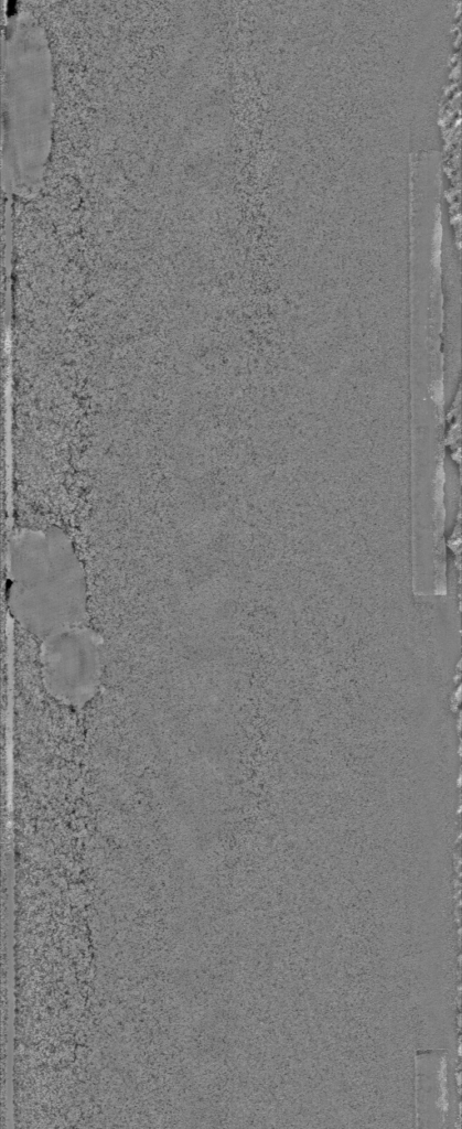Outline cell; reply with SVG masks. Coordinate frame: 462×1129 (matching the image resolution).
<instances>
[{"mask_svg": "<svg viewBox=\"0 0 462 1129\" xmlns=\"http://www.w3.org/2000/svg\"><path fill=\"white\" fill-rule=\"evenodd\" d=\"M9 580L10 612L34 636L88 624L84 568L60 527L22 528L12 536Z\"/></svg>", "mask_w": 462, "mask_h": 1129, "instance_id": "obj_1", "label": "cell"}, {"mask_svg": "<svg viewBox=\"0 0 462 1129\" xmlns=\"http://www.w3.org/2000/svg\"><path fill=\"white\" fill-rule=\"evenodd\" d=\"M40 662L49 693L63 703L83 706L99 686V636L88 624L57 630L42 638Z\"/></svg>", "mask_w": 462, "mask_h": 1129, "instance_id": "obj_2", "label": "cell"}, {"mask_svg": "<svg viewBox=\"0 0 462 1129\" xmlns=\"http://www.w3.org/2000/svg\"><path fill=\"white\" fill-rule=\"evenodd\" d=\"M432 398H433V400H434V401H436L437 404H442V399H443V386H442V384H441V383H439V381H438V383H436V384H434V386H433V396H432Z\"/></svg>", "mask_w": 462, "mask_h": 1129, "instance_id": "obj_3", "label": "cell"}]
</instances>
